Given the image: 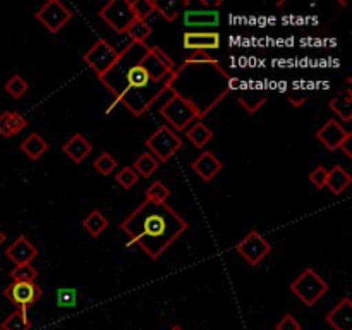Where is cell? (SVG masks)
I'll list each match as a JSON object with an SVG mask.
<instances>
[{
  "instance_id": "obj_29",
  "label": "cell",
  "mask_w": 352,
  "mask_h": 330,
  "mask_svg": "<svg viewBox=\"0 0 352 330\" xmlns=\"http://www.w3.org/2000/svg\"><path fill=\"white\" fill-rule=\"evenodd\" d=\"M168 198H170V189L160 181L151 182V184L146 188V191H144V199H146V201L167 203Z\"/></svg>"
},
{
  "instance_id": "obj_23",
  "label": "cell",
  "mask_w": 352,
  "mask_h": 330,
  "mask_svg": "<svg viewBox=\"0 0 352 330\" xmlns=\"http://www.w3.org/2000/svg\"><path fill=\"white\" fill-rule=\"evenodd\" d=\"M186 134H188V140L199 150L205 148L213 140V131L203 120H196L195 124H191V127H189Z\"/></svg>"
},
{
  "instance_id": "obj_31",
  "label": "cell",
  "mask_w": 352,
  "mask_h": 330,
  "mask_svg": "<svg viewBox=\"0 0 352 330\" xmlns=\"http://www.w3.org/2000/svg\"><path fill=\"white\" fill-rule=\"evenodd\" d=\"M117 160L113 158L112 153H109V151H103V153H100L98 157L95 158V162H93V167H95L96 172H100L102 175H110L113 170L117 168Z\"/></svg>"
},
{
  "instance_id": "obj_32",
  "label": "cell",
  "mask_w": 352,
  "mask_h": 330,
  "mask_svg": "<svg viewBox=\"0 0 352 330\" xmlns=\"http://www.w3.org/2000/svg\"><path fill=\"white\" fill-rule=\"evenodd\" d=\"M151 33H153V28H151V24L148 21H136L133 24V28L127 31V34L131 36V41H140V43H146Z\"/></svg>"
},
{
  "instance_id": "obj_8",
  "label": "cell",
  "mask_w": 352,
  "mask_h": 330,
  "mask_svg": "<svg viewBox=\"0 0 352 330\" xmlns=\"http://www.w3.org/2000/svg\"><path fill=\"white\" fill-rule=\"evenodd\" d=\"M98 16L119 34H127L138 21L131 7V0H112L100 9Z\"/></svg>"
},
{
  "instance_id": "obj_44",
  "label": "cell",
  "mask_w": 352,
  "mask_h": 330,
  "mask_svg": "<svg viewBox=\"0 0 352 330\" xmlns=\"http://www.w3.org/2000/svg\"><path fill=\"white\" fill-rule=\"evenodd\" d=\"M0 330H2V327H0Z\"/></svg>"
},
{
  "instance_id": "obj_40",
  "label": "cell",
  "mask_w": 352,
  "mask_h": 330,
  "mask_svg": "<svg viewBox=\"0 0 352 330\" xmlns=\"http://www.w3.org/2000/svg\"><path fill=\"white\" fill-rule=\"evenodd\" d=\"M287 98L289 102L292 103L294 107H301L302 103L308 100V96H306L305 91H299V89H294V91H289L287 93Z\"/></svg>"
},
{
  "instance_id": "obj_38",
  "label": "cell",
  "mask_w": 352,
  "mask_h": 330,
  "mask_svg": "<svg viewBox=\"0 0 352 330\" xmlns=\"http://www.w3.org/2000/svg\"><path fill=\"white\" fill-rule=\"evenodd\" d=\"M275 330H302V325L291 315V313H285V315L277 322Z\"/></svg>"
},
{
  "instance_id": "obj_27",
  "label": "cell",
  "mask_w": 352,
  "mask_h": 330,
  "mask_svg": "<svg viewBox=\"0 0 352 330\" xmlns=\"http://www.w3.org/2000/svg\"><path fill=\"white\" fill-rule=\"evenodd\" d=\"M2 330H31L33 329V322H31L28 311L23 309H16L14 313H10L2 323H0Z\"/></svg>"
},
{
  "instance_id": "obj_36",
  "label": "cell",
  "mask_w": 352,
  "mask_h": 330,
  "mask_svg": "<svg viewBox=\"0 0 352 330\" xmlns=\"http://www.w3.org/2000/svg\"><path fill=\"white\" fill-rule=\"evenodd\" d=\"M140 175L136 174L133 167H122L116 175V181L122 186L124 189H131L133 186H136L140 182Z\"/></svg>"
},
{
  "instance_id": "obj_20",
  "label": "cell",
  "mask_w": 352,
  "mask_h": 330,
  "mask_svg": "<svg viewBox=\"0 0 352 330\" xmlns=\"http://www.w3.org/2000/svg\"><path fill=\"white\" fill-rule=\"evenodd\" d=\"M352 177L349 172L342 167V165H333L329 168V177H327V186L333 195H342L347 188L351 186Z\"/></svg>"
},
{
  "instance_id": "obj_37",
  "label": "cell",
  "mask_w": 352,
  "mask_h": 330,
  "mask_svg": "<svg viewBox=\"0 0 352 330\" xmlns=\"http://www.w3.org/2000/svg\"><path fill=\"white\" fill-rule=\"evenodd\" d=\"M327 177H329V168H325L323 165H318V167H315L309 172V181H311V184L315 186L316 189L325 188Z\"/></svg>"
},
{
  "instance_id": "obj_6",
  "label": "cell",
  "mask_w": 352,
  "mask_h": 330,
  "mask_svg": "<svg viewBox=\"0 0 352 330\" xmlns=\"http://www.w3.org/2000/svg\"><path fill=\"white\" fill-rule=\"evenodd\" d=\"M222 0L217 2H206L199 0V9H184L182 17H184V26L188 31H215V28L220 24V12Z\"/></svg>"
},
{
  "instance_id": "obj_7",
  "label": "cell",
  "mask_w": 352,
  "mask_h": 330,
  "mask_svg": "<svg viewBox=\"0 0 352 330\" xmlns=\"http://www.w3.org/2000/svg\"><path fill=\"white\" fill-rule=\"evenodd\" d=\"M182 144H184L182 143V138H179V134L175 131H172L167 124L158 127L146 140V148L160 164H165V162L170 160L181 150Z\"/></svg>"
},
{
  "instance_id": "obj_34",
  "label": "cell",
  "mask_w": 352,
  "mask_h": 330,
  "mask_svg": "<svg viewBox=\"0 0 352 330\" xmlns=\"http://www.w3.org/2000/svg\"><path fill=\"white\" fill-rule=\"evenodd\" d=\"M10 278L12 280H26V282H36L38 270L31 263L26 265H17L10 270Z\"/></svg>"
},
{
  "instance_id": "obj_9",
  "label": "cell",
  "mask_w": 352,
  "mask_h": 330,
  "mask_svg": "<svg viewBox=\"0 0 352 330\" xmlns=\"http://www.w3.org/2000/svg\"><path fill=\"white\" fill-rule=\"evenodd\" d=\"M34 17L38 23L43 24L45 30L57 34L72 19V10L60 0H48L36 10Z\"/></svg>"
},
{
  "instance_id": "obj_41",
  "label": "cell",
  "mask_w": 352,
  "mask_h": 330,
  "mask_svg": "<svg viewBox=\"0 0 352 330\" xmlns=\"http://www.w3.org/2000/svg\"><path fill=\"white\" fill-rule=\"evenodd\" d=\"M351 141H352V133H349L347 134V138L346 140L342 141V144H340V148L339 150L340 151H344V153H346V157L347 158H352V150H351Z\"/></svg>"
},
{
  "instance_id": "obj_11",
  "label": "cell",
  "mask_w": 352,
  "mask_h": 330,
  "mask_svg": "<svg viewBox=\"0 0 352 330\" xmlns=\"http://www.w3.org/2000/svg\"><path fill=\"white\" fill-rule=\"evenodd\" d=\"M236 251L251 267H258L272 253V246L265 239L263 234L258 232V230H251L243 241L236 244Z\"/></svg>"
},
{
  "instance_id": "obj_25",
  "label": "cell",
  "mask_w": 352,
  "mask_h": 330,
  "mask_svg": "<svg viewBox=\"0 0 352 330\" xmlns=\"http://www.w3.org/2000/svg\"><path fill=\"white\" fill-rule=\"evenodd\" d=\"M158 167H160V162H158L150 151L141 153L133 164V168L136 170V174L140 175V177H146V179L151 177V175L158 170Z\"/></svg>"
},
{
  "instance_id": "obj_39",
  "label": "cell",
  "mask_w": 352,
  "mask_h": 330,
  "mask_svg": "<svg viewBox=\"0 0 352 330\" xmlns=\"http://www.w3.org/2000/svg\"><path fill=\"white\" fill-rule=\"evenodd\" d=\"M219 58H215V55H212L210 52H192L189 57H186V64H206V62H215Z\"/></svg>"
},
{
  "instance_id": "obj_12",
  "label": "cell",
  "mask_w": 352,
  "mask_h": 330,
  "mask_svg": "<svg viewBox=\"0 0 352 330\" xmlns=\"http://www.w3.org/2000/svg\"><path fill=\"white\" fill-rule=\"evenodd\" d=\"M117 55H119V50H117L110 41L98 40L88 52H86L82 60H85V64L88 65L96 76H102L112 67Z\"/></svg>"
},
{
  "instance_id": "obj_21",
  "label": "cell",
  "mask_w": 352,
  "mask_h": 330,
  "mask_svg": "<svg viewBox=\"0 0 352 330\" xmlns=\"http://www.w3.org/2000/svg\"><path fill=\"white\" fill-rule=\"evenodd\" d=\"M21 150L26 155L30 160H40L45 153L48 151V143L45 141L43 136H40L38 133H31L30 136L24 138V141L21 143Z\"/></svg>"
},
{
  "instance_id": "obj_18",
  "label": "cell",
  "mask_w": 352,
  "mask_h": 330,
  "mask_svg": "<svg viewBox=\"0 0 352 330\" xmlns=\"http://www.w3.org/2000/svg\"><path fill=\"white\" fill-rule=\"evenodd\" d=\"M62 151H64L74 164H82V162L86 160V157L93 151V144L89 143L81 133H78L72 138H69V141H65V143L62 144Z\"/></svg>"
},
{
  "instance_id": "obj_2",
  "label": "cell",
  "mask_w": 352,
  "mask_h": 330,
  "mask_svg": "<svg viewBox=\"0 0 352 330\" xmlns=\"http://www.w3.org/2000/svg\"><path fill=\"white\" fill-rule=\"evenodd\" d=\"M188 227V222L168 203L146 199L120 223L129 243L138 244L153 260H158Z\"/></svg>"
},
{
  "instance_id": "obj_10",
  "label": "cell",
  "mask_w": 352,
  "mask_h": 330,
  "mask_svg": "<svg viewBox=\"0 0 352 330\" xmlns=\"http://www.w3.org/2000/svg\"><path fill=\"white\" fill-rule=\"evenodd\" d=\"M3 296H6L17 309L28 311L31 306H34L40 301L41 296H43V289H41L36 282L12 280L6 289H3Z\"/></svg>"
},
{
  "instance_id": "obj_17",
  "label": "cell",
  "mask_w": 352,
  "mask_h": 330,
  "mask_svg": "<svg viewBox=\"0 0 352 330\" xmlns=\"http://www.w3.org/2000/svg\"><path fill=\"white\" fill-rule=\"evenodd\" d=\"M325 320L333 330H352V301L349 296L340 299L339 305L327 313Z\"/></svg>"
},
{
  "instance_id": "obj_3",
  "label": "cell",
  "mask_w": 352,
  "mask_h": 330,
  "mask_svg": "<svg viewBox=\"0 0 352 330\" xmlns=\"http://www.w3.org/2000/svg\"><path fill=\"white\" fill-rule=\"evenodd\" d=\"M237 81L222 67L219 60L206 64L179 65L174 72V81L168 91L191 103L199 119L208 116L229 93L236 89Z\"/></svg>"
},
{
  "instance_id": "obj_4",
  "label": "cell",
  "mask_w": 352,
  "mask_h": 330,
  "mask_svg": "<svg viewBox=\"0 0 352 330\" xmlns=\"http://www.w3.org/2000/svg\"><path fill=\"white\" fill-rule=\"evenodd\" d=\"M170 96H168L167 102L160 107V116L167 120V126L170 127L172 131H186L188 126L195 124L196 120L199 119L198 112L195 110V107L189 102H186L182 96H179L177 93L168 91Z\"/></svg>"
},
{
  "instance_id": "obj_15",
  "label": "cell",
  "mask_w": 352,
  "mask_h": 330,
  "mask_svg": "<svg viewBox=\"0 0 352 330\" xmlns=\"http://www.w3.org/2000/svg\"><path fill=\"white\" fill-rule=\"evenodd\" d=\"M191 167H192V170L198 174V177L201 179V181L210 182L212 179H215L217 175L222 172L223 164H222V160H220V158L213 153V151L206 150V151H203V153L199 155L195 162H192Z\"/></svg>"
},
{
  "instance_id": "obj_30",
  "label": "cell",
  "mask_w": 352,
  "mask_h": 330,
  "mask_svg": "<svg viewBox=\"0 0 352 330\" xmlns=\"http://www.w3.org/2000/svg\"><path fill=\"white\" fill-rule=\"evenodd\" d=\"M3 88H6V91L9 93L14 100H19L28 93V89H30V82H28L21 74H14L12 78L6 82Z\"/></svg>"
},
{
  "instance_id": "obj_22",
  "label": "cell",
  "mask_w": 352,
  "mask_h": 330,
  "mask_svg": "<svg viewBox=\"0 0 352 330\" xmlns=\"http://www.w3.org/2000/svg\"><path fill=\"white\" fill-rule=\"evenodd\" d=\"M268 96L265 91H260V89L248 88L244 91H241V95L237 96V102L243 105V109L246 110L248 113H256L261 107L267 103Z\"/></svg>"
},
{
  "instance_id": "obj_1",
  "label": "cell",
  "mask_w": 352,
  "mask_h": 330,
  "mask_svg": "<svg viewBox=\"0 0 352 330\" xmlns=\"http://www.w3.org/2000/svg\"><path fill=\"white\" fill-rule=\"evenodd\" d=\"M175 62L157 45L129 41L100 82L134 117H141L170 89Z\"/></svg>"
},
{
  "instance_id": "obj_43",
  "label": "cell",
  "mask_w": 352,
  "mask_h": 330,
  "mask_svg": "<svg viewBox=\"0 0 352 330\" xmlns=\"http://www.w3.org/2000/svg\"><path fill=\"white\" fill-rule=\"evenodd\" d=\"M170 330H182V327H179V325H174V327H172Z\"/></svg>"
},
{
  "instance_id": "obj_13",
  "label": "cell",
  "mask_w": 352,
  "mask_h": 330,
  "mask_svg": "<svg viewBox=\"0 0 352 330\" xmlns=\"http://www.w3.org/2000/svg\"><path fill=\"white\" fill-rule=\"evenodd\" d=\"M222 45L219 31H186L182 34V47L192 52L219 50Z\"/></svg>"
},
{
  "instance_id": "obj_28",
  "label": "cell",
  "mask_w": 352,
  "mask_h": 330,
  "mask_svg": "<svg viewBox=\"0 0 352 330\" xmlns=\"http://www.w3.org/2000/svg\"><path fill=\"white\" fill-rule=\"evenodd\" d=\"M155 2V12L160 14L165 21L172 23L179 17L182 9V2H174V0H164V2H158V0H153Z\"/></svg>"
},
{
  "instance_id": "obj_16",
  "label": "cell",
  "mask_w": 352,
  "mask_h": 330,
  "mask_svg": "<svg viewBox=\"0 0 352 330\" xmlns=\"http://www.w3.org/2000/svg\"><path fill=\"white\" fill-rule=\"evenodd\" d=\"M6 256L17 267L31 263L38 256V250L26 236H17L16 241L6 250Z\"/></svg>"
},
{
  "instance_id": "obj_5",
  "label": "cell",
  "mask_w": 352,
  "mask_h": 330,
  "mask_svg": "<svg viewBox=\"0 0 352 330\" xmlns=\"http://www.w3.org/2000/svg\"><path fill=\"white\" fill-rule=\"evenodd\" d=\"M330 285L315 268H306L291 284V292L305 306H315L329 292Z\"/></svg>"
},
{
  "instance_id": "obj_19",
  "label": "cell",
  "mask_w": 352,
  "mask_h": 330,
  "mask_svg": "<svg viewBox=\"0 0 352 330\" xmlns=\"http://www.w3.org/2000/svg\"><path fill=\"white\" fill-rule=\"evenodd\" d=\"M28 127L26 117L21 116L19 112H2L0 113V136L14 138L23 133Z\"/></svg>"
},
{
  "instance_id": "obj_33",
  "label": "cell",
  "mask_w": 352,
  "mask_h": 330,
  "mask_svg": "<svg viewBox=\"0 0 352 330\" xmlns=\"http://www.w3.org/2000/svg\"><path fill=\"white\" fill-rule=\"evenodd\" d=\"M131 7L138 21H148L155 14L153 0H131Z\"/></svg>"
},
{
  "instance_id": "obj_35",
  "label": "cell",
  "mask_w": 352,
  "mask_h": 330,
  "mask_svg": "<svg viewBox=\"0 0 352 330\" xmlns=\"http://www.w3.org/2000/svg\"><path fill=\"white\" fill-rule=\"evenodd\" d=\"M55 301L60 308H74L78 305V292L74 287H60L55 292Z\"/></svg>"
},
{
  "instance_id": "obj_42",
  "label": "cell",
  "mask_w": 352,
  "mask_h": 330,
  "mask_svg": "<svg viewBox=\"0 0 352 330\" xmlns=\"http://www.w3.org/2000/svg\"><path fill=\"white\" fill-rule=\"evenodd\" d=\"M6 239H7V236H6V232H3L2 229H0V246H2L3 243H6Z\"/></svg>"
},
{
  "instance_id": "obj_14",
  "label": "cell",
  "mask_w": 352,
  "mask_h": 330,
  "mask_svg": "<svg viewBox=\"0 0 352 330\" xmlns=\"http://www.w3.org/2000/svg\"><path fill=\"white\" fill-rule=\"evenodd\" d=\"M347 134H349V131L344 129V126L339 120L330 119L327 120L325 126H322L316 131V140L329 151H337L340 144H342V141L347 138Z\"/></svg>"
},
{
  "instance_id": "obj_24",
  "label": "cell",
  "mask_w": 352,
  "mask_h": 330,
  "mask_svg": "<svg viewBox=\"0 0 352 330\" xmlns=\"http://www.w3.org/2000/svg\"><path fill=\"white\" fill-rule=\"evenodd\" d=\"M109 219L103 215L100 210H93L82 220V227L86 229V232L91 234V237H100L107 229H109Z\"/></svg>"
},
{
  "instance_id": "obj_26",
  "label": "cell",
  "mask_w": 352,
  "mask_h": 330,
  "mask_svg": "<svg viewBox=\"0 0 352 330\" xmlns=\"http://www.w3.org/2000/svg\"><path fill=\"white\" fill-rule=\"evenodd\" d=\"M330 109L344 120V122H351L352 119V93L351 89H347L344 95L336 96V98L330 100Z\"/></svg>"
}]
</instances>
